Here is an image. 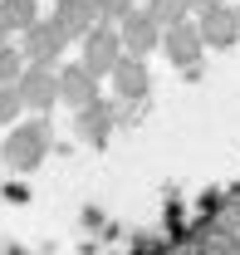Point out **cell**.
I'll return each mask as SVG.
<instances>
[{
  "label": "cell",
  "instance_id": "8992f818",
  "mask_svg": "<svg viewBox=\"0 0 240 255\" xmlns=\"http://www.w3.org/2000/svg\"><path fill=\"white\" fill-rule=\"evenodd\" d=\"M118 34H122V49H127L132 59H142V54H152V49L162 44V34H167V30L152 20L147 10H132V15L118 25Z\"/></svg>",
  "mask_w": 240,
  "mask_h": 255
},
{
  "label": "cell",
  "instance_id": "7a4b0ae2",
  "mask_svg": "<svg viewBox=\"0 0 240 255\" xmlns=\"http://www.w3.org/2000/svg\"><path fill=\"white\" fill-rule=\"evenodd\" d=\"M122 54H127V49H122L118 25H98L93 34H84V59H79V64L89 69L93 79H103V74L113 79V69L122 64Z\"/></svg>",
  "mask_w": 240,
  "mask_h": 255
},
{
  "label": "cell",
  "instance_id": "4fadbf2b",
  "mask_svg": "<svg viewBox=\"0 0 240 255\" xmlns=\"http://www.w3.org/2000/svg\"><path fill=\"white\" fill-rule=\"evenodd\" d=\"M79 132H84L89 142H103V137H108V103L84 108V113H79Z\"/></svg>",
  "mask_w": 240,
  "mask_h": 255
},
{
  "label": "cell",
  "instance_id": "9c48e42d",
  "mask_svg": "<svg viewBox=\"0 0 240 255\" xmlns=\"http://www.w3.org/2000/svg\"><path fill=\"white\" fill-rule=\"evenodd\" d=\"M54 20H59L69 34H93L103 25V20H98V0H59Z\"/></svg>",
  "mask_w": 240,
  "mask_h": 255
},
{
  "label": "cell",
  "instance_id": "52a82bcc",
  "mask_svg": "<svg viewBox=\"0 0 240 255\" xmlns=\"http://www.w3.org/2000/svg\"><path fill=\"white\" fill-rule=\"evenodd\" d=\"M196 30H201L206 44L226 49V44H236V39H240V15H236V10H226V5H216V10H206V15H196Z\"/></svg>",
  "mask_w": 240,
  "mask_h": 255
},
{
  "label": "cell",
  "instance_id": "3957f363",
  "mask_svg": "<svg viewBox=\"0 0 240 255\" xmlns=\"http://www.w3.org/2000/svg\"><path fill=\"white\" fill-rule=\"evenodd\" d=\"M64 44H69V30H64L59 20H39L34 30H25V64H44V69H54V59L64 54Z\"/></svg>",
  "mask_w": 240,
  "mask_h": 255
},
{
  "label": "cell",
  "instance_id": "6da1fadb",
  "mask_svg": "<svg viewBox=\"0 0 240 255\" xmlns=\"http://www.w3.org/2000/svg\"><path fill=\"white\" fill-rule=\"evenodd\" d=\"M44 152H49V123H44V118L20 123L10 137H5V147H0V157L10 162V167H20V172L39 167V157H44Z\"/></svg>",
  "mask_w": 240,
  "mask_h": 255
},
{
  "label": "cell",
  "instance_id": "ba28073f",
  "mask_svg": "<svg viewBox=\"0 0 240 255\" xmlns=\"http://www.w3.org/2000/svg\"><path fill=\"white\" fill-rule=\"evenodd\" d=\"M201 49H206V39H201V30H196L191 20H186V25H177V30H167V34H162V54H167L172 64H181V69H191Z\"/></svg>",
  "mask_w": 240,
  "mask_h": 255
},
{
  "label": "cell",
  "instance_id": "277c9868",
  "mask_svg": "<svg viewBox=\"0 0 240 255\" xmlns=\"http://www.w3.org/2000/svg\"><path fill=\"white\" fill-rule=\"evenodd\" d=\"M59 103H69L74 113L103 103V98H98V79H93L84 64H64V69H59Z\"/></svg>",
  "mask_w": 240,
  "mask_h": 255
},
{
  "label": "cell",
  "instance_id": "7c38bea8",
  "mask_svg": "<svg viewBox=\"0 0 240 255\" xmlns=\"http://www.w3.org/2000/svg\"><path fill=\"white\" fill-rule=\"evenodd\" d=\"M147 15L162 30H177V25H186V15H191V0H147Z\"/></svg>",
  "mask_w": 240,
  "mask_h": 255
},
{
  "label": "cell",
  "instance_id": "5bb4252c",
  "mask_svg": "<svg viewBox=\"0 0 240 255\" xmlns=\"http://www.w3.org/2000/svg\"><path fill=\"white\" fill-rule=\"evenodd\" d=\"M25 69H30V64H25L20 49H10V44L0 49V84H20V79H25Z\"/></svg>",
  "mask_w": 240,
  "mask_h": 255
},
{
  "label": "cell",
  "instance_id": "ac0fdd59",
  "mask_svg": "<svg viewBox=\"0 0 240 255\" xmlns=\"http://www.w3.org/2000/svg\"><path fill=\"white\" fill-rule=\"evenodd\" d=\"M5 39H10V25H5V20H0V49H5Z\"/></svg>",
  "mask_w": 240,
  "mask_h": 255
},
{
  "label": "cell",
  "instance_id": "8fae6325",
  "mask_svg": "<svg viewBox=\"0 0 240 255\" xmlns=\"http://www.w3.org/2000/svg\"><path fill=\"white\" fill-rule=\"evenodd\" d=\"M0 20L10 30H34L39 25V0H0Z\"/></svg>",
  "mask_w": 240,
  "mask_h": 255
},
{
  "label": "cell",
  "instance_id": "d6986e66",
  "mask_svg": "<svg viewBox=\"0 0 240 255\" xmlns=\"http://www.w3.org/2000/svg\"><path fill=\"white\" fill-rule=\"evenodd\" d=\"M236 15H240V10H236Z\"/></svg>",
  "mask_w": 240,
  "mask_h": 255
},
{
  "label": "cell",
  "instance_id": "e0dca14e",
  "mask_svg": "<svg viewBox=\"0 0 240 255\" xmlns=\"http://www.w3.org/2000/svg\"><path fill=\"white\" fill-rule=\"evenodd\" d=\"M216 5H221V0H191V10H201V15H206V10H216Z\"/></svg>",
  "mask_w": 240,
  "mask_h": 255
},
{
  "label": "cell",
  "instance_id": "5b68a950",
  "mask_svg": "<svg viewBox=\"0 0 240 255\" xmlns=\"http://www.w3.org/2000/svg\"><path fill=\"white\" fill-rule=\"evenodd\" d=\"M20 98H25V108H34V113L44 118V108L59 103V74L44 69V64H30L25 79H20Z\"/></svg>",
  "mask_w": 240,
  "mask_h": 255
},
{
  "label": "cell",
  "instance_id": "30bf717a",
  "mask_svg": "<svg viewBox=\"0 0 240 255\" xmlns=\"http://www.w3.org/2000/svg\"><path fill=\"white\" fill-rule=\"evenodd\" d=\"M113 89H118L122 98H142V94L152 89L147 64H142V59H132V54H122V64L113 69Z\"/></svg>",
  "mask_w": 240,
  "mask_h": 255
},
{
  "label": "cell",
  "instance_id": "2e32d148",
  "mask_svg": "<svg viewBox=\"0 0 240 255\" xmlns=\"http://www.w3.org/2000/svg\"><path fill=\"white\" fill-rule=\"evenodd\" d=\"M132 10H137V0H98V20L103 25H122Z\"/></svg>",
  "mask_w": 240,
  "mask_h": 255
},
{
  "label": "cell",
  "instance_id": "9a60e30c",
  "mask_svg": "<svg viewBox=\"0 0 240 255\" xmlns=\"http://www.w3.org/2000/svg\"><path fill=\"white\" fill-rule=\"evenodd\" d=\"M25 113V98H20V84H0V123H15Z\"/></svg>",
  "mask_w": 240,
  "mask_h": 255
}]
</instances>
